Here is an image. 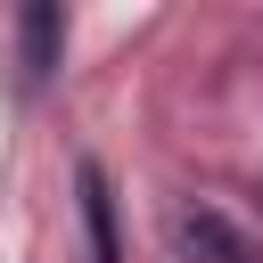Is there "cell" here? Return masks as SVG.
<instances>
[{
	"mask_svg": "<svg viewBox=\"0 0 263 263\" xmlns=\"http://www.w3.org/2000/svg\"><path fill=\"white\" fill-rule=\"evenodd\" d=\"M173 247L189 255V263H263V247L230 222V214H214V205H189V214H173Z\"/></svg>",
	"mask_w": 263,
	"mask_h": 263,
	"instance_id": "cell-1",
	"label": "cell"
},
{
	"mask_svg": "<svg viewBox=\"0 0 263 263\" xmlns=\"http://www.w3.org/2000/svg\"><path fill=\"white\" fill-rule=\"evenodd\" d=\"M58 49H66V8L58 0H33L16 16V74H25V90H41L58 74Z\"/></svg>",
	"mask_w": 263,
	"mask_h": 263,
	"instance_id": "cell-2",
	"label": "cell"
},
{
	"mask_svg": "<svg viewBox=\"0 0 263 263\" xmlns=\"http://www.w3.org/2000/svg\"><path fill=\"white\" fill-rule=\"evenodd\" d=\"M82 222H90V255L115 263V197H107V173L82 164Z\"/></svg>",
	"mask_w": 263,
	"mask_h": 263,
	"instance_id": "cell-3",
	"label": "cell"
}]
</instances>
